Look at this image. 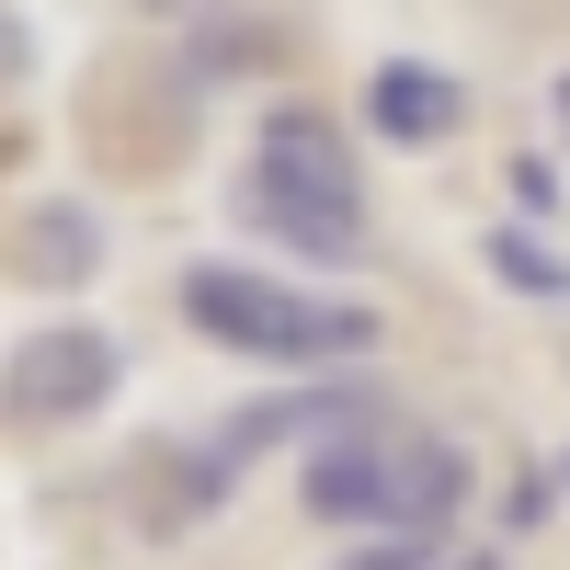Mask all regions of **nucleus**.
<instances>
[{
    "mask_svg": "<svg viewBox=\"0 0 570 570\" xmlns=\"http://www.w3.org/2000/svg\"><path fill=\"white\" fill-rule=\"evenodd\" d=\"M240 228L297 263H365V160L343 149V126L320 104H274L252 160H240Z\"/></svg>",
    "mask_w": 570,
    "mask_h": 570,
    "instance_id": "1",
    "label": "nucleus"
},
{
    "mask_svg": "<svg viewBox=\"0 0 570 570\" xmlns=\"http://www.w3.org/2000/svg\"><path fill=\"white\" fill-rule=\"evenodd\" d=\"M308 513L320 525H376V537H445L468 513V445L434 422H354L308 445Z\"/></svg>",
    "mask_w": 570,
    "mask_h": 570,
    "instance_id": "2",
    "label": "nucleus"
},
{
    "mask_svg": "<svg viewBox=\"0 0 570 570\" xmlns=\"http://www.w3.org/2000/svg\"><path fill=\"white\" fill-rule=\"evenodd\" d=\"M183 320L228 354H263V365H365L376 354V308L354 297H320V285H285L252 263H195L183 274Z\"/></svg>",
    "mask_w": 570,
    "mask_h": 570,
    "instance_id": "3",
    "label": "nucleus"
},
{
    "mask_svg": "<svg viewBox=\"0 0 570 570\" xmlns=\"http://www.w3.org/2000/svg\"><path fill=\"white\" fill-rule=\"evenodd\" d=\"M376 411H389V400H376L365 376H320V389L240 400L217 434H195V445L171 456V480H160V525H195V513H217L274 445H331V434H354V422H376Z\"/></svg>",
    "mask_w": 570,
    "mask_h": 570,
    "instance_id": "4",
    "label": "nucleus"
},
{
    "mask_svg": "<svg viewBox=\"0 0 570 570\" xmlns=\"http://www.w3.org/2000/svg\"><path fill=\"white\" fill-rule=\"evenodd\" d=\"M115 376H126L115 331L46 320V331H23V343H12V365H0V411H12V422H80V411L115 400Z\"/></svg>",
    "mask_w": 570,
    "mask_h": 570,
    "instance_id": "5",
    "label": "nucleus"
},
{
    "mask_svg": "<svg viewBox=\"0 0 570 570\" xmlns=\"http://www.w3.org/2000/svg\"><path fill=\"white\" fill-rule=\"evenodd\" d=\"M365 126L400 137V149H445V137L468 126V91L445 69H422V58H389V69L365 80Z\"/></svg>",
    "mask_w": 570,
    "mask_h": 570,
    "instance_id": "6",
    "label": "nucleus"
},
{
    "mask_svg": "<svg viewBox=\"0 0 570 570\" xmlns=\"http://www.w3.org/2000/svg\"><path fill=\"white\" fill-rule=\"evenodd\" d=\"M23 263H35V274H58V285H80L91 263H104V240H91V217H80V206H46V217H35V240H23Z\"/></svg>",
    "mask_w": 570,
    "mask_h": 570,
    "instance_id": "7",
    "label": "nucleus"
},
{
    "mask_svg": "<svg viewBox=\"0 0 570 570\" xmlns=\"http://www.w3.org/2000/svg\"><path fill=\"white\" fill-rule=\"evenodd\" d=\"M480 252H491V274H502V285H525V297H570V263H559V252H537L525 228H491Z\"/></svg>",
    "mask_w": 570,
    "mask_h": 570,
    "instance_id": "8",
    "label": "nucleus"
},
{
    "mask_svg": "<svg viewBox=\"0 0 570 570\" xmlns=\"http://www.w3.org/2000/svg\"><path fill=\"white\" fill-rule=\"evenodd\" d=\"M343 570H434V537H365Z\"/></svg>",
    "mask_w": 570,
    "mask_h": 570,
    "instance_id": "9",
    "label": "nucleus"
},
{
    "mask_svg": "<svg viewBox=\"0 0 570 570\" xmlns=\"http://www.w3.org/2000/svg\"><path fill=\"white\" fill-rule=\"evenodd\" d=\"M548 115H559V149H570V69H559V91H548Z\"/></svg>",
    "mask_w": 570,
    "mask_h": 570,
    "instance_id": "10",
    "label": "nucleus"
},
{
    "mask_svg": "<svg viewBox=\"0 0 570 570\" xmlns=\"http://www.w3.org/2000/svg\"><path fill=\"white\" fill-rule=\"evenodd\" d=\"M137 12H160V23H183V12H206V0H137Z\"/></svg>",
    "mask_w": 570,
    "mask_h": 570,
    "instance_id": "11",
    "label": "nucleus"
},
{
    "mask_svg": "<svg viewBox=\"0 0 570 570\" xmlns=\"http://www.w3.org/2000/svg\"><path fill=\"white\" fill-rule=\"evenodd\" d=\"M445 570H502V559H445Z\"/></svg>",
    "mask_w": 570,
    "mask_h": 570,
    "instance_id": "12",
    "label": "nucleus"
},
{
    "mask_svg": "<svg viewBox=\"0 0 570 570\" xmlns=\"http://www.w3.org/2000/svg\"><path fill=\"white\" fill-rule=\"evenodd\" d=\"M559 491H570V468H559Z\"/></svg>",
    "mask_w": 570,
    "mask_h": 570,
    "instance_id": "13",
    "label": "nucleus"
}]
</instances>
